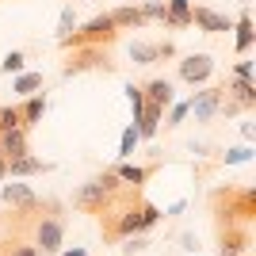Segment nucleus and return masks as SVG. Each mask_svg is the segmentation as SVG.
I'll return each instance as SVG.
<instances>
[{
    "mask_svg": "<svg viewBox=\"0 0 256 256\" xmlns=\"http://www.w3.org/2000/svg\"><path fill=\"white\" fill-rule=\"evenodd\" d=\"M100 218H104V226H100L104 241L115 245V241H126V237H134V234H150L153 226L164 218V210L153 206L150 199H142V192H130L126 188Z\"/></svg>",
    "mask_w": 256,
    "mask_h": 256,
    "instance_id": "f257e3e1",
    "label": "nucleus"
},
{
    "mask_svg": "<svg viewBox=\"0 0 256 256\" xmlns=\"http://www.w3.org/2000/svg\"><path fill=\"white\" fill-rule=\"evenodd\" d=\"M210 206L214 214H218V222L226 226H252L256 218V188H218V192L210 195Z\"/></svg>",
    "mask_w": 256,
    "mask_h": 256,
    "instance_id": "f03ea898",
    "label": "nucleus"
},
{
    "mask_svg": "<svg viewBox=\"0 0 256 256\" xmlns=\"http://www.w3.org/2000/svg\"><path fill=\"white\" fill-rule=\"evenodd\" d=\"M122 192H126V188H122V180H118L115 172L107 168V172H96L92 180H84L80 188H76L73 206H76L80 214H104Z\"/></svg>",
    "mask_w": 256,
    "mask_h": 256,
    "instance_id": "7ed1b4c3",
    "label": "nucleus"
},
{
    "mask_svg": "<svg viewBox=\"0 0 256 256\" xmlns=\"http://www.w3.org/2000/svg\"><path fill=\"white\" fill-rule=\"evenodd\" d=\"M115 38H118V31H115V23H111V12H100L88 23H76L73 31L65 34V38H58V42L65 50H73V46H111Z\"/></svg>",
    "mask_w": 256,
    "mask_h": 256,
    "instance_id": "20e7f679",
    "label": "nucleus"
},
{
    "mask_svg": "<svg viewBox=\"0 0 256 256\" xmlns=\"http://www.w3.org/2000/svg\"><path fill=\"white\" fill-rule=\"evenodd\" d=\"M80 73H115L107 46H73V54L62 65V76H80Z\"/></svg>",
    "mask_w": 256,
    "mask_h": 256,
    "instance_id": "39448f33",
    "label": "nucleus"
},
{
    "mask_svg": "<svg viewBox=\"0 0 256 256\" xmlns=\"http://www.w3.org/2000/svg\"><path fill=\"white\" fill-rule=\"evenodd\" d=\"M176 76L192 88H203L206 80L214 76V58L210 54H184L180 65H176Z\"/></svg>",
    "mask_w": 256,
    "mask_h": 256,
    "instance_id": "423d86ee",
    "label": "nucleus"
},
{
    "mask_svg": "<svg viewBox=\"0 0 256 256\" xmlns=\"http://www.w3.org/2000/svg\"><path fill=\"white\" fill-rule=\"evenodd\" d=\"M222 84H210V88H199V92H192V100H188V115L195 118V122H210V118H218V107H222Z\"/></svg>",
    "mask_w": 256,
    "mask_h": 256,
    "instance_id": "0eeeda50",
    "label": "nucleus"
},
{
    "mask_svg": "<svg viewBox=\"0 0 256 256\" xmlns=\"http://www.w3.org/2000/svg\"><path fill=\"white\" fill-rule=\"evenodd\" d=\"M111 172H115L118 180H122V188H130V192H142V188H146V184H150L153 176L160 172V160H153V164H134V160H118Z\"/></svg>",
    "mask_w": 256,
    "mask_h": 256,
    "instance_id": "6e6552de",
    "label": "nucleus"
},
{
    "mask_svg": "<svg viewBox=\"0 0 256 256\" xmlns=\"http://www.w3.org/2000/svg\"><path fill=\"white\" fill-rule=\"evenodd\" d=\"M252 245V230L248 226H222L218 230V252L222 256H245Z\"/></svg>",
    "mask_w": 256,
    "mask_h": 256,
    "instance_id": "1a4fd4ad",
    "label": "nucleus"
},
{
    "mask_svg": "<svg viewBox=\"0 0 256 256\" xmlns=\"http://www.w3.org/2000/svg\"><path fill=\"white\" fill-rule=\"evenodd\" d=\"M130 62L134 65H157V62H164V58H172V54H176V46L172 42H130Z\"/></svg>",
    "mask_w": 256,
    "mask_h": 256,
    "instance_id": "9d476101",
    "label": "nucleus"
},
{
    "mask_svg": "<svg viewBox=\"0 0 256 256\" xmlns=\"http://www.w3.org/2000/svg\"><path fill=\"white\" fill-rule=\"evenodd\" d=\"M192 23L199 27L203 34H222V31H234V20L230 16H222V12H214V8H192Z\"/></svg>",
    "mask_w": 256,
    "mask_h": 256,
    "instance_id": "9b49d317",
    "label": "nucleus"
},
{
    "mask_svg": "<svg viewBox=\"0 0 256 256\" xmlns=\"http://www.w3.org/2000/svg\"><path fill=\"white\" fill-rule=\"evenodd\" d=\"M50 168H54L50 160L23 153V157H12V160H8V180H27V176H42V172H50Z\"/></svg>",
    "mask_w": 256,
    "mask_h": 256,
    "instance_id": "f8f14e48",
    "label": "nucleus"
},
{
    "mask_svg": "<svg viewBox=\"0 0 256 256\" xmlns=\"http://www.w3.org/2000/svg\"><path fill=\"white\" fill-rule=\"evenodd\" d=\"M234 31H237L234 50H237V58H245V54L256 46V27H252V16H248V8H241V16L234 20Z\"/></svg>",
    "mask_w": 256,
    "mask_h": 256,
    "instance_id": "ddd939ff",
    "label": "nucleus"
},
{
    "mask_svg": "<svg viewBox=\"0 0 256 256\" xmlns=\"http://www.w3.org/2000/svg\"><path fill=\"white\" fill-rule=\"evenodd\" d=\"M0 153H4V160L31 153V146H27V126H12V130H4V134H0Z\"/></svg>",
    "mask_w": 256,
    "mask_h": 256,
    "instance_id": "4468645a",
    "label": "nucleus"
},
{
    "mask_svg": "<svg viewBox=\"0 0 256 256\" xmlns=\"http://www.w3.org/2000/svg\"><path fill=\"white\" fill-rule=\"evenodd\" d=\"M142 96L150 100V104H157V107H172V104H176L168 76H153V80H146V84H142Z\"/></svg>",
    "mask_w": 256,
    "mask_h": 256,
    "instance_id": "2eb2a0df",
    "label": "nucleus"
},
{
    "mask_svg": "<svg viewBox=\"0 0 256 256\" xmlns=\"http://www.w3.org/2000/svg\"><path fill=\"white\" fill-rule=\"evenodd\" d=\"M164 27L172 31L192 27V0H164Z\"/></svg>",
    "mask_w": 256,
    "mask_h": 256,
    "instance_id": "dca6fc26",
    "label": "nucleus"
},
{
    "mask_svg": "<svg viewBox=\"0 0 256 256\" xmlns=\"http://www.w3.org/2000/svg\"><path fill=\"white\" fill-rule=\"evenodd\" d=\"M46 107H50V104H46L42 92H34V96H23V104H20V122H23L27 130L38 126V122H42V115H46Z\"/></svg>",
    "mask_w": 256,
    "mask_h": 256,
    "instance_id": "f3484780",
    "label": "nucleus"
},
{
    "mask_svg": "<svg viewBox=\"0 0 256 256\" xmlns=\"http://www.w3.org/2000/svg\"><path fill=\"white\" fill-rule=\"evenodd\" d=\"M0 199H4V203H8L12 210H16V206H27V203H34L38 195H34V188H31V184L12 180V184H4V188H0Z\"/></svg>",
    "mask_w": 256,
    "mask_h": 256,
    "instance_id": "a211bd4d",
    "label": "nucleus"
},
{
    "mask_svg": "<svg viewBox=\"0 0 256 256\" xmlns=\"http://www.w3.org/2000/svg\"><path fill=\"white\" fill-rule=\"evenodd\" d=\"M111 23H115V31H134V27H146V16L138 4H118L111 12Z\"/></svg>",
    "mask_w": 256,
    "mask_h": 256,
    "instance_id": "6ab92c4d",
    "label": "nucleus"
},
{
    "mask_svg": "<svg viewBox=\"0 0 256 256\" xmlns=\"http://www.w3.org/2000/svg\"><path fill=\"white\" fill-rule=\"evenodd\" d=\"M38 88H42V73H27V69H23V73H16V80H12V92H16V96H34Z\"/></svg>",
    "mask_w": 256,
    "mask_h": 256,
    "instance_id": "aec40b11",
    "label": "nucleus"
},
{
    "mask_svg": "<svg viewBox=\"0 0 256 256\" xmlns=\"http://www.w3.org/2000/svg\"><path fill=\"white\" fill-rule=\"evenodd\" d=\"M138 146H142V138H138V130H134V122H130V126L122 130V138H118V160H130Z\"/></svg>",
    "mask_w": 256,
    "mask_h": 256,
    "instance_id": "412c9836",
    "label": "nucleus"
},
{
    "mask_svg": "<svg viewBox=\"0 0 256 256\" xmlns=\"http://www.w3.org/2000/svg\"><path fill=\"white\" fill-rule=\"evenodd\" d=\"M23 65H27V58H23V50H12V54H4V62H0V73L16 76V73H23Z\"/></svg>",
    "mask_w": 256,
    "mask_h": 256,
    "instance_id": "4be33fe9",
    "label": "nucleus"
},
{
    "mask_svg": "<svg viewBox=\"0 0 256 256\" xmlns=\"http://www.w3.org/2000/svg\"><path fill=\"white\" fill-rule=\"evenodd\" d=\"M138 8H142V16H146V23H153V20L164 23V0H142Z\"/></svg>",
    "mask_w": 256,
    "mask_h": 256,
    "instance_id": "5701e85b",
    "label": "nucleus"
},
{
    "mask_svg": "<svg viewBox=\"0 0 256 256\" xmlns=\"http://www.w3.org/2000/svg\"><path fill=\"white\" fill-rule=\"evenodd\" d=\"M245 160H252V146H234L222 153V164H245Z\"/></svg>",
    "mask_w": 256,
    "mask_h": 256,
    "instance_id": "b1692460",
    "label": "nucleus"
},
{
    "mask_svg": "<svg viewBox=\"0 0 256 256\" xmlns=\"http://www.w3.org/2000/svg\"><path fill=\"white\" fill-rule=\"evenodd\" d=\"M73 27H76V12H73V4H69V8H62V16H58V31H54V34H58V38H65Z\"/></svg>",
    "mask_w": 256,
    "mask_h": 256,
    "instance_id": "393cba45",
    "label": "nucleus"
},
{
    "mask_svg": "<svg viewBox=\"0 0 256 256\" xmlns=\"http://www.w3.org/2000/svg\"><path fill=\"white\" fill-rule=\"evenodd\" d=\"M126 100H130V111H134V122H138L142 107H146V96H142V84H126Z\"/></svg>",
    "mask_w": 256,
    "mask_h": 256,
    "instance_id": "a878e982",
    "label": "nucleus"
},
{
    "mask_svg": "<svg viewBox=\"0 0 256 256\" xmlns=\"http://www.w3.org/2000/svg\"><path fill=\"white\" fill-rule=\"evenodd\" d=\"M146 248H150V237H146V234H134V237H126V241H122V252H126V256L146 252Z\"/></svg>",
    "mask_w": 256,
    "mask_h": 256,
    "instance_id": "bb28decb",
    "label": "nucleus"
},
{
    "mask_svg": "<svg viewBox=\"0 0 256 256\" xmlns=\"http://www.w3.org/2000/svg\"><path fill=\"white\" fill-rule=\"evenodd\" d=\"M4 256H38V248H34L31 241H12V245L4 248Z\"/></svg>",
    "mask_w": 256,
    "mask_h": 256,
    "instance_id": "cd10ccee",
    "label": "nucleus"
},
{
    "mask_svg": "<svg viewBox=\"0 0 256 256\" xmlns=\"http://www.w3.org/2000/svg\"><path fill=\"white\" fill-rule=\"evenodd\" d=\"M234 76H237V80H252V62H248V54H245V58H237Z\"/></svg>",
    "mask_w": 256,
    "mask_h": 256,
    "instance_id": "c85d7f7f",
    "label": "nucleus"
},
{
    "mask_svg": "<svg viewBox=\"0 0 256 256\" xmlns=\"http://www.w3.org/2000/svg\"><path fill=\"white\" fill-rule=\"evenodd\" d=\"M184 118H188V100H184V104H172V115H168V130H176L184 122Z\"/></svg>",
    "mask_w": 256,
    "mask_h": 256,
    "instance_id": "c756f323",
    "label": "nucleus"
},
{
    "mask_svg": "<svg viewBox=\"0 0 256 256\" xmlns=\"http://www.w3.org/2000/svg\"><path fill=\"white\" fill-rule=\"evenodd\" d=\"M241 134H245V142H256V126L252 122H241Z\"/></svg>",
    "mask_w": 256,
    "mask_h": 256,
    "instance_id": "7c9ffc66",
    "label": "nucleus"
},
{
    "mask_svg": "<svg viewBox=\"0 0 256 256\" xmlns=\"http://www.w3.org/2000/svg\"><path fill=\"white\" fill-rule=\"evenodd\" d=\"M58 256H84V248H62Z\"/></svg>",
    "mask_w": 256,
    "mask_h": 256,
    "instance_id": "2f4dec72",
    "label": "nucleus"
},
{
    "mask_svg": "<svg viewBox=\"0 0 256 256\" xmlns=\"http://www.w3.org/2000/svg\"><path fill=\"white\" fill-rule=\"evenodd\" d=\"M0 180H8V160L0 157Z\"/></svg>",
    "mask_w": 256,
    "mask_h": 256,
    "instance_id": "473e14b6",
    "label": "nucleus"
},
{
    "mask_svg": "<svg viewBox=\"0 0 256 256\" xmlns=\"http://www.w3.org/2000/svg\"><path fill=\"white\" fill-rule=\"evenodd\" d=\"M241 4H245V8H248V4H252V0H241Z\"/></svg>",
    "mask_w": 256,
    "mask_h": 256,
    "instance_id": "72a5a7b5",
    "label": "nucleus"
},
{
    "mask_svg": "<svg viewBox=\"0 0 256 256\" xmlns=\"http://www.w3.org/2000/svg\"><path fill=\"white\" fill-rule=\"evenodd\" d=\"M0 157H4V153H0Z\"/></svg>",
    "mask_w": 256,
    "mask_h": 256,
    "instance_id": "f704fd0d",
    "label": "nucleus"
}]
</instances>
